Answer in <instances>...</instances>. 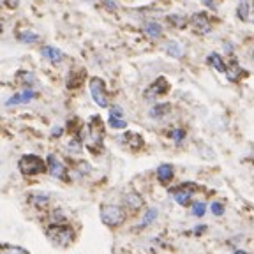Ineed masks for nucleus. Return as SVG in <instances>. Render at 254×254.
<instances>
[{
  "label": "nucleus",
  "mask_w": 254,
  "mask_h": 254,
  "mask_svg": "<svg viewBox=\"0 0 254 254\" xmlns=\"http://www.w3.org/2000/svg\"><path fill=\"white\" fill-rule=\"evenodd\" d=\"M46 233H48V238L59 247L71 246L72 240H74V231H72V228L67 224H51L50 228L46 229Z\"/></svg>",
  "instance_id": "1"
},
{
  "label": "nucleus",
  "mask_w": 254,
  "mask_h": 254,
  "mask_svg": "<svg viewBox=\"0 0 254 254\" xmlns=\"http://www.w3.org/2000/svg\"><path fill=\"white\" fill-rule=\"evenodd\" d=\"M20 166V171L27 177H34V175H39V173H44L48 169L46 162L42 161L41 157L34 156V154H30V156H23L18 162Z\"/></svg>",
  "instance_id": "2"
},
{
  "label": "nucleus",
  "mask_w": 254,
  "mask_h": 254,
  "mask_svg": "<svg viewBox=\"0 0 254 254\" xmlns=\"http://www.w3.org/2000/svg\"><path fill=\"white\" fill-rule=\"evenodd\" d=\"M101 221L106 226H119L126 221V212L119 205H102Z\"/></svg>",
  "instance_id": "3"
},
{
  "label": "nucleus",
  "mask_w": 254,
  "mask_h": 254,
  "mask_svg": "<svg viewBox=\"0 0 254 254\" xmlns=\"http://www.w3.org/2000/svg\"><path fill=\"white\" fill-rule=\"evenodd\" d=\"M90 87V94H92V99L95 101V104L101 106V108H106L110 104L108 102V92H106V85L101 78H92L89 83Z\"/></svg>",
  "instance_id": "4"
},
{
  "label": "nucleus",
  "mask_w": 254,
  "mask_h": 254,
  "mask_svg": "<svg viewBox=\"0 0 254 254\" xmlns=\"http://www.w3.org/2000/svg\"><path fill=\"white\" fill-rule=\"evenodd\" d=\"M46 166H48V171H50L51 177L59 178V180H67V168L64 166V162L60 161L57 156L50 154L46 159Z\"/></svg>",
  "instance_id": "5"
},
{
  "label": "nucleus",
  "mask_w": 254,
  "mask_h": 254,
  "mask_svg": "<svg viewBox=\"0 0 254 254\" xmlns=\"http://www.w3.org/2000/svg\"><path fill=\"white\" fill-rule=\"evenodd\" d=\"M194 184H184V186L177 187L173 189V198L178 205H182V207H187L190 203V198L194 194Z\"/></svg>",
  "instance_id": "6"
},
{
  "label": "nucleus",
  "mask_w": 254,
  "mask_h": 254,
  "mask_svg": "<svg viewBox=\"0 0 254 254\" xmlns=\"http://www.w3.org/2000/svg\"><path fill=\"white\" fill-rule=\"evenodd\" d=\"M89 138H90V147L94 148V143L95 147H101L102 141V122L99 117H94L92 122L89 126Z\"/></svg>",
  "instance_id": "7"
},
{
  "label": "nucleus",
  "mask_w": 254,
  "mask_h": 254,
  "mask_svg": "<svg viewBox=\"0 0 254 254\" xmlns=\"http://www.w3.org/2000/svg\"><path fill=\"white\" fill-rule=\"evenodd\" d=\"M169 85L168 81H166V78H157L156 81H154L152 85H150V89L145 92V97L150 99V97H159V95H164L166 92H168Z\"/></svg>",
  "instance_id": "8"
},
{
  "label": "nucleus",
  "mask_w": 254,
  "mask_h": 254,
  "mask_svg": "<svg viewBox=\"0 0 254 254\" xmlns=\"http://www.w3.org/2000/svg\"><path fill=\"white\" fill-rule=\"evenodd\" d=\"M192 27H194V30L198 32V34H208V32L212 30L207 14H203V13L194 14V18H192Z\"/></svg>",
  "instance_id": "9"
},
{
  "label": "nucleus",
  "mask_w": 254,
  "mask_h": 254,
  "mask_svg": "<svg viewBox=\"0 0 254 254\" xmlns=\"http://www.w3.org/2000/svg\"><path fill=\"white\" fill-rule=\"evenodd\" d=\"M32 99H35V92L34 90H23L20 94H14L13 97H9V101L5 102L7 106H14V104H27Z\"/></svg>",
  "instance_id": "10"
},
{
  "label": "nucleus",
  "mask_w": 254,
  "mask_h": 254,
  "mask_svg": "<svg viewBox=\"0 0 254 254\" xmlns=\"http://www.w3.org/2000/svg\"><path fill=\"white\" fill-rule=\"evenodd\" d=\"M122 138H124L122 140L124 143L129 148H132V150H138V148L143 147V138H141L140 134H136V132H126Z\"/></svg>",
  "instance_id": "11"
},
{
  "label": "nucleus",
  "mask_w": 254,
  "mask_h": 254,
  "mask_svg": "<svg viewBox=\"0 0 254 254\" xmlns=\"http://www.w3.org/2000/svg\"><path fill=\"white\" fill-rule=\"evenodd\" d=\"M42 57L48 59L50 62L53 64H59L64 60V53L59 50V48H53V46H44L42 48Z\"/></svg>",
  "instance_id": "12"
},
{
  "label": "nucleus",
  "mask_w": 254,
  "mask_h": 254,
  "mask_svg": "<svg viewBox=\"0 0 254 254\" xmlns=\"http://www.w3.org/2000/svg\"><path fill=\"white\" fill-rule=\"evenodd\" d=\"M124 205L129 207L131 210H140L143 207V198L140 194H136V192H129V194L124 196Z\"/></svg>",
  "instance_id": "13"
},
{
  "label": "nucleus",
  "mask_w": 254,
  "mask_h": 254,
  "mask_svg": "<svg viewBox=\"0 0 254 254\" xmlns=\"http://www.w3.org/2000/svg\"><path fill=\"white\" fill-rule=\"evenodd\" d=\"M173 173L175 171H173V166L171 164H162L157 168V178H159L162 184L169 182V180L173 178Z\"/></svg>",
  "instance_id": "14"
},
{
  "label": "nucleus",
  "mask_w": 254,
  "mask_h": 254,
  "mask_svg": "<svg viewBox=\"0 0 254 254\" xmlns=\"http://www.w3.org/2000/svg\"><path fill=\"white\" fill-rule=\"evenodd\" d=\"M207 62L210 64L212 67H216L219 72H226V71H228V67H226V64L222 62V59H221V55H217V53H212V55H208Z\"/></svg>",
  "instance_id": "15"
},
{
  "label": "nucleus",
  "mask_w": 254,
  "mask_h": 254,
  "mask_svg": "<svg viewBox=\"0 0 254 254\" xmlns=\"http://www.w3.org/2000/svg\"><path fill=\"white\" fill-rule=\"evenodd\" d=\"M166 53H168V55H171V57H175V59H180V57L184 55V48L180 46L178 42L171 41V42H168V44H166Z\"/></svg>",
  "instance_id": "16"
},
{
  "label": "nucleus",
  "mask_w": 254,
  "mask_h": 254,
  "mask_svg": "<svg viewBox=\"0 0 254 254\" xmlns=\"http://www.w3.org/2000/svg\"><path fill=\"white\" fill-rule=\"evenodd\" d=\"M145 32L152 39H157L162 35V27L159 25V23H147V25H145Z\"/></svg>",
  "instance_id": "17"
},
{
  "label": "nucleus",
  "mask_w": 254,
  "mask_h": 254,
  "mask_svg": "<svg viewBox=\"0 0 254 254\" xmlns=\"http://www.w3.org/2000/svg\"><path fill=\"white\" fill-rule=\"evenodd\" d=\"M226 74H228V80L229 81H237L238 78H240V74H242V76L246 74V71H242V69L238 67L237 64H233L231 67H229L228 71H226Z\"/></svg>",
  "instance_id": "18"
},
{
  "label": "nucleus",
  "mask_w": 254,
  "mask_h": 254,
  "mask_svg": "<svg viewBox=\"0 0 254 254\" xmlns=\"http://www.w3.org/2000/svg\"><path fill=\"white\" fill-rule=\"evenodd\" d=\"M237 16L240 18L242 21H246L247 16H249V2L247 0H242L237 7Z\"/></svg>",
  "instance_id": "19"
},
{
  "label": "nucleus",
  "mask_w": 254,
  "mask_h": 254,
  "mask_svg": "<svg viewBox=\"0 0 254 254\" xmlns=\"http://www.w3.org/2000/svg\"><path fill=\"white\" fill-rule=\"evenodd\" d=\"M110 127H113V129H126L127 127V122L124 120V117H113V115H110Z\"/></svg>",
  "instance_id": "20"
},
{
  "label": "nucleus",
  "mask_w": 254,
  "mask_h": 254,
  "mask_svg": "<svg viewBox=\"0 0 254 254\" xmlns=\"http://www.w3.org/2000/svg\"><path fill=\"white\" fill-rule=\"evenodd\" d=\"M156 217H157L156 208H148L147 214H145V217H143V221H141V228H145V226H148V224H152L154 221H156Z\"/></svg>",
  "instance_id": "21"
},
{
  "label": "nucleus",
  "mask_w": 254,
  "mask_h": 254,
  "mask_svg": "<svg viewBox=\"0 0 254 254\" xmlns=\"http://www.w3.org/2000/svg\"><path fill=\"white\" fill-rule=\"evenodd\" d=\"M169 110V106L168 104H159L156 106V108H152L150 110V117H154V119H159V117H162V115H166Z\"/></svg>",
  "instance_id": "22"
},
{
  "label": "nucleus",
  "mask_w": 254,
  "mask_h": 254,
  "mask_svg": "<svg viewBox=\"0 0 254 254\" xmlns=\"http://www.w3.org/2000/svg\"><path fill=\"white\" fill-rule=\"evenodd\" d=\"M169 21H171L177 29H184V27L187 25V18L186 16H178V14H171V16H169Z\"/></svg>",
  "instance_id": "23"
},
{
  "label": "nucleus",
  "mask_w": 254,
  "mask_h": 254,
  "mask_svg": "<svg viewBox=\"0 0 254 254\" xmlns=\"http://www.w3.org/2000/svg\"><path fill=\"white\" fill-rule=\"evenodd\" d=\"M30 201H32V205H34L35 208H42L50 199H48V196H32Z\"/></svg>",
  "instance_id": "24"
},
{
  "label": "nucleus",
  "mask_w": 254,
  "mask_h": 254,
  "mask_svg": "<svg viewBox=\"0 0 254 254\" xmlns=\"http://www.w3.org/2000/svg\"><path fill=\"white\" fill-rule=\"evenodd\" d=\"M205 212H207V205L201 203V201H196V203L192 205V214H194L196 217L205 216Z\"/></svg>",
  "instance_id": "25"
},
{
  "label": "nucleus",
  "mask_w": 254,
  "mask_h": 254,
  "mask_svg": "<svg viewBox=\"0 0 254 254\" xmlns=\"http://www.w3.org/2000/svg\"><path fill=\"white\" fill-rule=\"evenodd\" d=\"M20 39L23 42H37L39 41V35L34 34V32H30V30H27V32L20 34Z\"/></svg>",
  "instance_id": "26"
},
{
  "label": "nucleus",
  "mask_w": 254,
  "mask_h": 254,
  "mask_svg": "<svg viewBox=\"0 0 254 254\" xmlns=\"http://www.w3.org/2000/svg\"><path fill=\"white\" fill-rule=\"evenodd\" d=\"M0 254H29L25 249H21V247H4V249L0 251Z\"/></svg>",
  "instance_id": "27"
},
{
  "label": "nucleus",
  "mask_w": 254,
  "mask_h": 254,
  "mask_svg": "<svg viewBox=\"0 0 254 254\" xmlns=\"http://www.w3.org/2000/svg\"><path fill=\"white\" fill-rule=\"evenodd\" d=\"M210 212L214 214V216H222V214H224V207H222V203L216 201V203H212Z\"/></svg>",
  "instance_id": "28"
},
{
  "label": "nucleus",
  "mask_w": 254,
  "mask_h": 254,
  "mask_svg": "<svg viewBox=\"0 0 254 254\" xmlns=\"http://www.w3.org/2000/svg\"><path fill=\"white\" fill-rule=\"evenodd\" d=\"M171 138L175 141H182L186 138V131L184 129H175V131H171Z\"/></svg>",
  "instance_id": "29"
},
{
  "label": "nucleus",
  "mask_w": 254,
  "mask_h": 254,
  "mask_svg": "<svg viewBox=\"0 0 254 254\" xmlns=\"http://www.w3.org/2000/svg\"><path fill=\"white\" fill-rule=\"evenodd\" d=\"M205 5H207V7H210V9H214V11L217 9L216 0H205Z\"/></svg>",
  "instance_id": "30"
},
{
  "label": "nucleus",
  "mask_w": 254,
  "mask_h": 254,
  "mask_svg": "<svg viewBox=\"0 0 254 254\" xmlns=\"http://www.w3.org/2000/svg\"><path fill=\"white\" fill-rule=\"evenodd\" d=\"M235 254H247V253H244V251H237Z\"/></svg>",
  "instance_id": "31"
},
{
  "label": "nucleus",
  "mask_w": 254,
  "mask_h": 254,
  "mask_svg": "<svg viewBox=\"0 0 254 254\" xmlns=\"http://www.w3.org/2000/svg\"><path fill=\"white\" fill-rule=\"evenodd\" d=\"M0 32H2V23H0Z\"/></svg>",
  "instance_id": "32"
}]
</instances>
